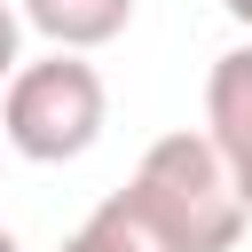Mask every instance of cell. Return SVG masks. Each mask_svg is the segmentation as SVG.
Wrapping results in <instances>:
<instances>
[{"instance_id": "5b68a950", "label": "cell", "mask_w": 252, "mask_h": 252, "mask_svg": "<svg viewBox=\"0 0 252 252\" xmlns=\"http://www.w3.org/2000/svg\"><path fill=\"white\" fill-rule=\"evenodd\" d=\"M63 252H165V244L142 228V213H134L126 197H102V205L63 236Z\"/></svg>"}, {"instance_id": "277c9868", "label": "cell", "mask_w": 252, "mask_h": 252, "mask_svg": "<svg viewBox=\"0 0 252 252\" xmlns=\"http://www.w3.org/2000/svg\"><path fill=\"white\" fill-rule=\"evenodd\" d=\"M24 8V24L47 39V47H63V55H94V47H110L126 24H134V0H16Z\"/></svg>"}, {"instance_id": "8992f818", "label": "cell", "mask_w": 252, "mask_h": 252, "mask_svg": "<svg viewBox=\"0 0 252 252\" xmlns=\"http://www.w3.org/2000/svg\"><path fill=\"white\" fill-rule=\"evenodd\" d=\"M24 71V8H8L0 0V87Z\"/></svg>"}, {"instance_id": "3957f363", "label": "cell", "mask_w": 252, "mask_h": 252, "mask_svg": "<svg viewBox=\"0 0 252 252\" xmlns=\"http://www.w3.org/2000/svg\"><path fill=\"white\" fill-rule=\"evenodd\" d=\"M205 134H213V150L236 173V197L252 213V47H228L205 71Z\"/></svg>"}, {"instance_id": "52a82bcc", "label": "cell", "mask_w": 252, "mask_h": 252, "mask_svg": "<svg viewBox=\"0 0 252 252\" xmlns=\"http://www.w3.org/2000/svg\"><path fill=\"white\" fill-rule=\"evenodd\" d=\"M220 8H228V16H236V24L252 32V0H220Z\"/></svg>"}, {"instance_id": "6da1fadb", "label": "cell", "mask_w": 252, "mask_h": 252, "mask_svg": "<svg viewBox=\"0 0 252 252\" xmlns=\"http://www.w3.org/2000/svg\"><path fill=\"white\" fill-rule=\"evenodd\" d=\"M118 197L142 213V228L165 252H236V236L252 228V213L236 197V173L220 165L213 134H189V126L158 134Z\"/></svg>"}, {"instance_id": "7a4b0ae2", "label": "cell", "mask_w": 252, "mask_h": 252, "mask_svg": "<svg viewBox=\"0 0 252 252\" xmlns=\"http://www.w3.org/2000/svg\"><path fill=\"white\" fill-rule=\"evenodd\" d=\"M102 118H110V94H102V71L87 55H39L24 63L8 87H0V134L16 158L32 165H71L102 142Z\"/></svg>"}, {"instance_id": "ba28073f", "label": "cell", "mask_w": 252, "mask_h": 252, "mask_svg": "<svg viewBox=\"0 0 252 252\" xmlns=\"http://www.w3.org/2000/svg\"><path fill=\"white\" fill-rule=\"evenodd\" d=\"M0 252H24V244H16V236H8V228H0Z\"/></svg>"}]
</instances>
